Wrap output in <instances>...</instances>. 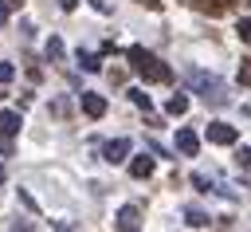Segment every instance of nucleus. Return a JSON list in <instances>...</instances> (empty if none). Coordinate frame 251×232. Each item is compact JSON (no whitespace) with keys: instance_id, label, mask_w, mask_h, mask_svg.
Returning a JSON list of instances; mask_svg holds the SVG:
<instances>
[{"instance_id":"nucleus-1","label":"nucleus","mask_w":251,"mask_h":232,"mask_svg":"<svg viewBox=\"0 0 251 232\" xmlns=\"http://www.w3.org/2000/svg\"><path fill=\"white\" fill-rule=\"evenodd\" d=\"M129 67L145 79V83H173V67L169 63H161L153 51H145V47H129Z\"/></svg>"},{"instance_id":"nucleus-2","label":"nucleus","mask_w":251,"mask_h":232,"mask_svg":"<svg viewBox=\"0 0 251 232\" xmlns=\"http://www.w3.org/2000/svg\"><path fill=\"white\" fill-rule=\"evenodd\" d=\"M188 83L200 90L204 102H212V106H224V102H227V90H224V83H220L216 75H204V71L192 67V71H188Z\"/></svg>"},{"instance_id":"nucleus-3","label":"nucleus","mask_w":251,"mask_h":232,"mask_svg":"<svg viewBox=\"0 0 251 232\" xmlns=\"http://www.w3.org/2000/svg\"><path fill=\"white\" fill-rule=\"evenodd\" d=\"M204 134H208V142H212V145H231V142L239 138V130H235V126H227V122H208V130H204Z\"/></svg>"},{"instance_id":"nucleus-4","label":"nucleus","mask_w":251,"mask_h":232,"mask_svg":"<svg viewBox=\"0 0 251 232\" xmlns=\"http://www.w3.org/2000/svg\"><path fill=\"white\" fill-rule=\"evenodd\" d=\"M78 102H82V114H86V118H102V114H106V98L94 94V90H82Z\"/></svg>"},{"instance_id":"nucleus-5","label":"nucleus","mask_w":251,"mask_h":232,"mask_svg":"<svg viewBox=\"0 0 251 232\" xmlns=\"http://www.w3.org/2000/svg\"><path fill=\"white\" fill-rule=\"evenodd\" d=\"M122 232H133L137 224H141V212H137V204H126V208H118V220H114Z\"/></svg>"},{"instance_id":"nucleus-6","label":"nucleus","mask_w":251,"mask_h":232,"mask_svg":"<svg viewBox=\"0 0 251 232\" xmlns=\"http://www.w3.org/2000/svg\"><path fill=\"white\" fill-rule=\"evenodd\" d=\"M176 149H180L184 157H196V149H200V138H196L192 130H176Z\"/></svg>"},{"instance_id":"nucleus-7","label":"nucleus","mask_w":251,"mask_h":232,"mask_svg":"<svg viewBox=\"0 0 251 232\" xmlns=\"http://www.w3.org/2000/svg\"><path fill=\"white\" fill-rule=\"evenodd\" d=\"M20 110H0V134L4 138H12V134H20Z\"/></svg>"},{"instance_id":"nucleus-8","label":"nucleus","mask_w":251,"mask_h":232,"mask_svg":"<svg viewBox=\"0 0 251 232\" xmlns=\"http://www.w3.org/2000/svg\"><path fill=\"white\" fill-rule=\"evenodd\" d=\"M129 177H137V181H145V177H153V157H133L129 161Z\"/></svg>"},{"instance_id":"nucleus-9","label":"nucleus","mask_w":251,"mask_h":232,"mask_svg":"<svg viewBox=\"0 0 251 232\" xmlns=\"http://www.w3.org/2000/svg\"><path fill=\"white\" fill-rule=\"evenodd\" d=\"M188 4H192L196 12H208V16H224L231 0H188Z\"/></svg>"},{"instance_id":"nucleus-10","label":"nucleus","mask_w":251,"mask_h":232,"mask_svg":"<svg viewBox=\"0 0 251 232\" xmlns=\"http://www.w3.org/2000/svg\"><path fill=\"white\" fill-rule=\"evenodd\" d=\"M129 153V138H114V142H106V161H122Z\"/></svg>"},{"instance_id":"nucleus-11","label":"nucleus","mask_w":251,"mask_h":232,"mask_svg":"<svg viewBox=\"0 0 251 232\" xmlns=\"http://www.w3.org/2000/svg\"><path fill=\"white\" fill-rule=\"evenodd\" d=\"M165 110H169V114H173V118H180V114H184V110H188V98H184V94H173V98H169V102H165Z\"/></svg>"},{"instance_id":"nucleus-12","label":"nucleus","mask_w":251,"mask_h":232,"mask_svg":"<svg viewBox=\"0 0 251 232\" xmlns=\"http://www.w3.org/2000/svg\"><path fill=\"white\" fill-rule=\"evenodd\" d=\"M78 63H82V71H102V63H98L94 51H78Z\"/></svg>"},{"instance_id":"nucleus-13","label":"nucleus","mask_w":251,"mask_h":232,"mask_svg":"<svg viewBox=\"0 0 251 232\" xmlns=\"http://www.w3.org/2000/svg\"><path fill=\"white\" fill-rule=\"evenodd\" d=\"M184 220H188L192 228H204V224H208V216H204L200 208H188V212H184Z\"/></svg>"},{"instance_id":"nucleus-14","label":"nucleus","mask_w":251,"mask_h":232,"mask_svg":"<svg viewBox=\"0 0 251 232\" xmlns=\"http://www.w3.org/2000/svg\"><path fill=\"white\" fill-rule=\"evenodd\" d=\"M239 87H251V55L239 59Z\"/></svg>"},{"instance_id":"nucleus-15","label":"nucleus","mask_w":251,"mask_h":232,"mask_svg":"<svg viewBox=\"0 0 251 232\" xmlns=\"http://www.w3.org/2000/svg\"><path fill=\"white\" fill-rule=\"evenodd\" d=\"M129 98H133V106H141V110L149 114V94H145V90H129Z\"/></svg>"},{"instance_id":"nucleus-16","label":"nucleus","mask_w":251,"mask_h":232,"mask_svg":"<svg viewBox=\"0 0 251 232\" xmlns=\"http://www.w3.org/2000/svg\"><path fill=\"white\" fill-rule=\"evenodd\" d=\"M235 31H239V39H243V43H251V16H243Z\"/></svg>"},{"instance_id":"nucleus-17","label":"nucleus","mask_w":251,"mask_h":232,"mask_svg":"<svg viewBox=\"0 0 251 232\" xmlns=\"http://www.w3.org/2000/svg\"><path fill=\"white\" fill-rule=\"evenodd\" d=\"M63 55V43L59 39H47V59H59Z\"/></svg>"},{"instance_id":"nucleus-18","label":"nucleus","mask_w":251,"mask_h":232,"mask_svg":"<svg viewBox=\"0 0 251 232\" xmlns=\"http://www.w3.org/2000/svg\"><path fill=\"white\" fill-rule=\"evenodd\" d=\"M192 185H196V189H200V193H208V189H212V181H208V177H204V173H192Z\"/></svg>"},{"instance_id":"nucleus-19","label":"nucleus","mask_w":251,"mask_h":232,"mask_svg":"<svg viewBox=\"0 0 251 232\" xmlns=\"http://www.w3.org/2000/svg\"><path fill=\"white\" fill-rule=\"evenodd\" d=\"M16 79V67L12 63H0V83H12Z\"/></svg>"},{"instance_id":"nucleus-20","label":"nucleus","mask_w":251,"mask_h":232,"mask_svg":"<svg viewBox=\"0 0 251 232\" xmlns=\"http://www.w3.org/2000/svg\"><path fill=\"white\" fill-rule=\"evenodd\" d=\"M235 161H239V165H243V169H251V149H247V145H243V149H239V157H235Z\"/></svg>"},{"instance_id":"nucleus-21","label":"nucleus","mask_w":251,"mask_h":232,"mask_svg":"<svg viewBox=\"0 0 251 232\" xmlns=\"http://www.w3.org/2000/svg\"><path fill=\"white\" fill-rule=\"evenodd\" d=\"M16 4H20V0H0V20H8V12H12Z\"/></svg>"},{"instance_id":"nucleus-22","label":"nucleus","mask_w":251,"mask_h":232,"mask_svg":"<svg viewBox=\"0 0 251 232\" xmlns=\"http://www.w3.org/2000/svg\"><path fill=\"white\" fill-rule=\"evenodd\" d=\"M90 8H94V12H110V4H106V0H90Z\"/></svg>"},{"instance_id":"nucleus-23","label":"nucleus","mask_w":251,"mask_h":232,"mask_svg":"<svg viewBox=\"0 0 251 232\" xmlns=\"http://www.w3.org/2000/svg\"><path fill=\"white\" fill-rule=\"evenodd\" d=\"M75 4H78V0H59V8H63V12H75Z\"/></svg>"},{"instance_id":"nucleus-24","label":"nucleus","mask_w":251,"mask_h":232,"mask_svg":"<svg viewBox=\"0 0 251 232\" xmlns=\"http://www.w3.org/2000/svg\"><path fill=\"white\" fill-rule=\"evenodd\" d=\"M137 4H145V8H153V12L161 8V0H137Z\"/></svg>"},{"instance_id":"nucleus-25","label":"nucleus","mask_w":251,"mask_h":232,"mask_svg":"<svg viewBox=\"0 0 251 232\" xmlns=\"http://www.w3.org/2000/svg\"><path fill=\"white\" fill-rule=\"evenodd\" d=\"M0 181H4V165H0Z\"/></svg>"},{"instance_id":"nucleus-26","label":"nucleus","mask_w":251,"mask_h":232,"mask_svg":"<svg viewBox=\"0 0 251 232\" xmlns=\"http://www.w3.org/2000/svg\"><path fill=\"white\" fill-rule=\"evenodd\" d=\"M243 4H251V0H243Z\"/></svg>"},{"instance_id":"nucleus-27","label":"nucleus","mask_w":251,"mask_h":232,"mask_svg":"<svg viewBox=\"0 0 251 232\" xmlns=\"http://www.w3.org/2000/svg\"><path fill=\"white\" fill-rule=\"evenodd\" d=\"M0 98H4V90H0Z\"/></svg>"}]
</instances>
